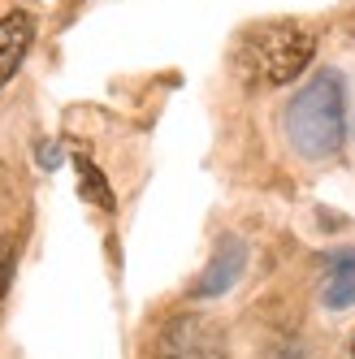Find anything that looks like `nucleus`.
I'll return each instance as SVG.
<instances>
[{
  "instance_id": "1",
  "label": "nucleus",
  "mask_w": 355,
  "mask_h": 359,
  "mask_svg": "<svg viewBox=\"0 0 355 359\" xmlns=\"http://www.w3.org/2000/svg\"><path fill=\"white\" fill-rule=\"evenodd\" d=\"M286 143L303 161H325L342 147L347 135V91L338 69H321L303 83L282 113Z\"/></svg>"
},
{
  "instance_id": "2",
  "label": "nucleus",
  "mask_w": 355,
  "mask_h": 359,
  "mask_svg": "<svg viewBox=\"0 0 355 359\" xmlns=\"http://www.w3.org/2000/svg\"><path fill=\"white\" fill-rule=\"evenodd\" d=\"M312 53H316V35L308 27H299V22H264V27H251L239 39L234 61L247 83L286 87L308 69Z\"/></svg>"
},
{
  "instance_id": "3",
  "label": "nucleus",
  "mask_w": 355,
  "mask_h": 359,
  "mask_svg": "<svg viewBox=\"0 0 355 359\" xmlns=\"http://www.w3.org/2000/svg\"><path fill=\"white\" fill-rule=\"evenodd\" d=\"M31 39H35V18L31 13H5L0 18V87L18 74Z\"/></svg>"
},
{
  "instance_id": "4",
  "label": "nucleus",
  "mask_w": 355,
  "mask_h": 359,
  "mask_svg": "<svg viewBox=\"0 0 355 359\" xmlns=\"http://www.w3.org/2000/svg\"><path fill=\"white\" fill-rule=\"evenodd\" d=\"M243 273V243H221V251L213 255V264L204 269V277L195 281V294L199 299H213V294H225L234 286V277Z\"/></svg>"
},
{
  "instance_id": "5",
  "label": "nucleus",
  "mask_w": 355,
  "mask_h": 359,
  "mask_svg": "<svg viewBox=\"0 0 355 359\" xmlns=\"http://www.w3.org/2000/svg\"><path fill=\"white\" fill-rule=\"evenodd\" d=\"M325 307H351L355 303V251H338L325 260Z\"/></svg>"
},
{
  "instance_id": "6",
  "label": "nucleus",
  "mask_w": 355,
  "mask_h": 359,
  "mask_svg": "<svg viewBox=\"0 0 355 359\" xmlns=\"http://www.w3.org/2000/svg\"><path fill=\"white\" fill-rule=\"evenodd\" d=\"M74 165H79V187H83V195L95 203V208H105V212H113L117 208V199H113V191H109V177L105 173H100L87 156H79V161H74Z\"/></svg>"
},
{
  "instance_id": "7",
  "label": "nucleus",
  "mask_w": 355,
  "mask_h": 359,
  "mask_svg": "<svg viewBox=\"0 0 355 359\" xmlns=\"http://www.w3.org/2000/svg\"><path fill=\"white\" fill-rule=\"evenodd\" d=\"M13 260H18V247H13V238H5V234H0V299H5L9 281H13Z\"/></svg>"
},
{
  "instance_id": "8",
  "label": "nucleus",
  "mask_w": 355,
  "mask_h": 359,
  "mask_svg": "<svg viewBox=\"0 0 355 359\" xmlns=\"http://www.w3.org/2000/svg\"><path fill=\"white\" fill-rule=\"evenodd\" d=\"M351 359H355V342H351Z\"/></svg>"
}]
</instances>
